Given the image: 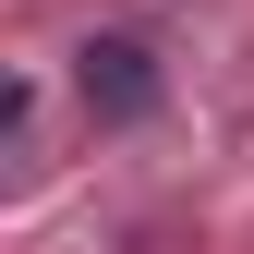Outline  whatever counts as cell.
<instances>
[{
	"label": "cell",
	"instance_id": "cell-1",
	"mask_svg": "<svg viewBox=\"0 0 254 254\" xmlns=\"http://www.w3.org/2000/svg\"><path fill=\"white\" fill-rule=\"evenodd\" d=\"M73 97L97 133H133V121H157V97H170V73H157L145 37H85L73 49Z\"/></svg>",
	"mask_w": 254,
	"mask_h": 254
}]
</instances>
